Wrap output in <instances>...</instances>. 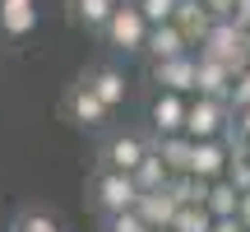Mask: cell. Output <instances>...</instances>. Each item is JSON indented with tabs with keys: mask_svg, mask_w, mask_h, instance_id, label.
Returning <instances> with one entry per match:
<instances>
[{
	"mask_svg": "<svg viewBox=\"0 0 250 232\" xmlns=\"http://www.w3.org/2000/svg\"><path fill=\"white\" fill-rule=\"evenodd\" d=\"M167 186L176 190L181 205H204V195H208V177H195V172H176Z\"/></svg>",
	"mask_w": 250,
	"mask_h": 232,
	"instance_id": "cell-22",
	"label": "cell"
},
{
	"mask_svg": "<svg viewBox=\"0 0 250 232\" xmlns=\"http://www.w3.org/2000/svg\"><path fill=\"white\" fill-rule=\"evenodd\" d=\"M241 153H246V158H250V139H241Z\"/></svg>",
	"mask_w": 250,
	"mask_h": 232,
	"instance_id": "cell-33",
	"label": "cell"
},
{
	"mask_svg": "<svg viewBox=\"0 0 250 232\" xmlns=\"http://www.w3.org/2000/svg\"><path fill=\"white\" fill-rule=\"evenodd\" d=\"M148 149H153V130H130V125H121V130H107V139H102V149H98V162L102 167L134 172Z\"/></svg>",
	"mask_w": 250,
	"mask_h": 232,
	"instance_id": "cell-3",
	"label": "cell"
},
{
	"mask_svg": "<svg viewBox=\"0 0 250 232\" xmlns=\"http://www.w3.org/2000/svg\"><path fill=\"white\" fill-rule=\"evenodd\" d=\"M88 205L93 214H121V209H134V200H139V186H134V172H121V167H93L88 172Z\"/></svg>",
	"mask_w": 250,
	"mask_h": 232,
	"instance_id": "cell-1",
	"label": "cell"
},
{
	"mask_svg": "<svg viewBox=\"0 0 250 232\" xmlns=\"http://www.w3.org/2000/svg\"><path fill=\"white\" fill-rule=\"evenodd\" d=\"M246 61H250V28H246Z\"/></svg>",
	"mask_w": 250,
	"mask_h": 232,
	"instance_id": "cell-32",
	"label": "cell"
},
{
	"mask_svg": "<svg viewBox=\"0 0 250 232\" xmlns=\"http://www.w3.org/2000/svg\"><path fill=\"white\" fill-rule=\"evenodd\" d=\"M116 5H121V0H65V19H70L79 33L98 37L102 28H107V19H111Z\"/></svg>",
	"mask_w": 250,
	"mask_h": 232,
	"instance_id": "cell-13",
	"label": "cell"
},
{
	"mask_svg": "<svg viewBox=\"0 0 250 232\" xmlns=\"http://www.w3.org/2000/svg\"><path fill=\"white\" fill-rule=\"evenodd\" d=\"M171 232H213V214L208 205H181L171 218Z\"/></svg>",
	"mask_w": 250,
	"mask_h": 232,
	"instance_id": "cell-21",
	"label": "cell"
},
{
	"mask_svg": "<svg viewBox=\"0 0 250 232\" xmlns=\"http://www.w3.org/2000/svg\"><path fill=\"white\" fill-rule=\"evenodd\" d=\"M236 218H241V228L250 232V190H246V195H241V205H236Z\"/></svg>",
	"mask_w": 250,
	"mask_h": 232,
	"instance_id": "cell-31",
	"label": "cell"
},
{
	"mask_svg": "<svg viewBox=\"0 0 250 232\" xmlns=\"http://www.w3.org/2000/svg\"><path fill=\"white\" fill-rule=\"evenodd\" d=\"M227 158H232V149L223 144V135L218 139H195V153H190V172L195 177H223L227 172Z\"/></svg>",
	"mask_w": 250,
	"mask_h": 232,
	"instance_id": "cell-14",
	"label": "cell"
},
{
	"mask_svg": "<svg viewBox=\"0 0 250 232\" xmlns=\"http://www.w3.org/2000/svg\"><path fill=\"white\" fill-rule=\"evenodd\" d=\"M232 125L241 130V139H250V107H232Z\"/></svg>",
	"mask_w": 250,
	"mask_h": 232,
	"instance_id": "cell-28",
	"label": "cell"
},
{
	"mask_svg": "<svg viewBox=\"0 0 250 232\" xmlns=\"http://www.w3.org/2000/svg\"><path fill=\"white\" fill-rule=\"evenodd\" d=\"M204 9L213 19H232V9H236V0H204Z\"/></svg>",
	"mask_w": 250,
	"mask_h": 232,
	"instance_id": "cell-27",
	"label": "cell"
},
{
	"mask_svg": "<svg viewBox=\"0 0 250 232\" xmlns=\"http://www.w3.org/2000/svg\"><path fill=\"white\" fill-rule=\"evenodd\" d=\"M186 107H190V93L158 89V93H153V102H148L153 135H176V130H186Z\"/></svg>",
	"mask_w": 250,
	"mask_h": 232,
	"instance_id": "cell-8",
	"label": "cell"
},
{
	"mask_svg": "<svg viewBox=\"0 0 250 232\" xmlns=\"http://www.w3.org/2000/svg\"><path fill=\"white\" fill-rule=\"evenodd\" d=\"M227 125H232V102L227 98L190 93V107H186V135L190 139H218Z\"/></svg>",
	"mask_w": 250,
	"mask_h": 232,
	"instance_id": "cell-5",
	"label": "cell"
},
{
	"mask_svg": "<svg viewBox=\"0 0 250 232\" xmlns=\"http://www.w3.org/2000/svg\"><path fill=\"white\" fill-rule=\"evenodd\" d=\"M171 23L186 33L190 46H199V42H204V33L213 28V14L204 9V0H176V14H171Z\"/></svg>",
	"mask_w": 250,
	"mask_h": 232,
	"instance_id": "cell-15",
	"label": "cell"
},
{
	"mask_svg": "<svg viewBox=\"0 0 250 232\" xmlns=\"http://www.w3.org/2000/svg\"><path fill=\"white\" fill-rule=\"evenodd\" d=\"M227 102H232V107H250V61L232 74V93H227Z\"/></svg>",
	"mask_w": 250,
	"mask_h": 232,
	"instance_id": "cell-26",
	"label": "cell"
},
{
	"mask_svg": "<svg viewBox=\"0 0 250 232\" xmlns=\"http://www.w3.org/2000/svg\"><path fill=\"white\" fill-rule=\"evenodd\" d=\"M98 37H102V46L116 51V56H144V42H148V19L139 14L134 0H121Z\"/></svg>",
	"mask_w": 250,
	"mask_h": 232,
	"instance_id": "cell-2",
	"label": "cell"
},
{
	"mask_svg": "<svg viewBox=\"0 0 250 232\" xmlns=\"http://www.w3.org/2000/svg\"><path fill=\"white\" fill-rule=\"evenodd\" d=\"M153 149L162 153V162L171 167V177H176V172H190V153H195V139H190L186 130H176V135H153Z\"/></svg>",
	"mask_w": 250,
	"mask_h": 232,
	"instance_id": "cell-16",
	"label": "cell"
},
{
	"mask_svg": "<svg viewBox=\"0 0 250 232\" xmlns=\"http://www.w3.org/2000/svg\"><path fill=\"white\" fill-rule=\"evenodd\" d=\"M232 23L241 28V33L250 28V0H236V9H232Z\"/></svg>",
	"mask_w": 250,
	"mask_h": 232,
	"instance_id": "cell-29",
	"label": "cell"
},
{
	"mask_svg": "<svg viewBox=\"0 0 250 232\" xmlns=\"http://www.w3.org/2000/svg\"><path fill=\"white\" fill-rule=\"evenodd\" d=\"M83 84H88L93 93H98L102 102H107L111 112H121L125 107V98H130V79H125V70L116 61H102V65H88V70L79 74Z\"/></svg>",
	"mask_w": 250,
	"mask_h": 232,
	"instance_id": "cell-7",
	"label": "cell"
},
{
	"mask_svg": "<svg viewBox=\"0 0 250 232\" xmlns=\"http://www.w3.org/2000/svg\"><path fill=\"white\" fill-rule=\"evenodd\" d=\"M148 79L158 84V89H171V93H195V51L171 56V61H153Z\"/></svg>",
	"mask_w": 250,
	"mask_h": 232,
	"instance_id": "cell-9",
	"label": "cell"
},
{
	"mask_svg": "<svg viewBox=\"0 0 250 232\" xmlns=\"http://www.w3.org/2000/svg\"><path fill=\"white\" fill-rule=\"evenodd\" d=\"M204 205H208V214H213V218H227V214H236V205H241V190H236L227 177H213V181H208Z\"/></svg>",
	"mask_w": 250,
	"mask_h": 232,
	"instance_id": "cell-18",
	"label": "cell"
},
{
	"mask_svg": "<svg viewBox=\"0 0 250 232\" xmlns=\"http://www.w3.org/2000/svg\"><path fill=\"white\" fill-rule=\"evenodd\" d=\"M61 116H65L70 125H79V130H107V121H111L116 112H111L107 102H102L98 93H93L88 84L79 79V84H70V89H65V98H61Z\"/></svg>",
	"mask_w": 250,
	"mask_h": 232,
	"instance_id": "cell-4",
	"label": "cell"
},
{
	"mask_svg": "<svg viewBox=\"0 0 250 232\" xmlns=\"http://www.w3.org/2000/svg\"><path fill=\"white\" fill-rule=\"evenodd\" d=\"M186 51H195V46L186 42V33H181L171 19L148 28V42H144V61H148V65L153 61H171V56H186Z\"/></svg>",
	"mask_w": 250,
	"mask_h": 232,
	"instance_id": "cell-11",
	"label": "cell"
},
{
	"mask_svg": "<svg viewBox=\"0 0 250 232\" xmlns=\"http://www.w3.org/2000/svg\"><path fill=\"white\" fill-rule=\"evenodd\" d=\"M102 232H153V228L139 218V209H121V214L102 218Z\"/></svg>",
	"mask_w": 250,
	"mask_h": 232,
	"instance_id": "cell-23",
	"label": "cell"
},
{
	"mask_svg": "<svg viewBox=\"0 0 250 232\" xmlns=\"http://www.w3.org/2000/svg\"><path fill=\"white\" fill-rule=\"evenodd\" d=\"M232 65H223L218 56H204L195 51V93H204V98H227L232 93Z\"/></svg>",
	"mask_w": 250,
	"mask_h": 232,
	"instance_id": "cell-10",
	"label": "cell"
},
{
	"mask_svg": "<svg viewBox=\"0 0 250 232\" xmlns=\"http://www.w3.org/2000/svg\"><path fill=\"white\" fill-rule=\"evenodd\" d=\"M167 181H171V167L162 162L158 149H148L139 158V167H134V186H139V190H158V186H167Z\"/></svg>",
	"mask_w": 250,
	"mask_h": 232,
	"instance_id": "cell-19",
	"label": "cell"
},
{
	"mask_svg": "<svg viewBox=\"0 0 250 232\" xmlns=\"http://www.w3.org/2000/svg\"><path fill=\"white\" fill-rule=\"evenodd\" d=\"M33 23H37L33 0H0V33L23 37V33H33Z\"/></svg>",
	"mask_w": 250,
	"mask_h": 232,
	"instance_id": "cell-17",
	"label": "cell"
},
{
	"mask_svg": "<svg viewBox=\"0 0 250 232\" xmlns=\"http://www.w3.org/2000/svg\"><path fill=\"white\" fill-rule=\"evenodd\" d=\"M134 5H139V14L148 19V28L153 23H167V19L176 14V0H134Z\"/></svg>",
	"mask_w": 250,
	"mask_h": 232,
	"instance_id": "cell-25",
	"label": "cell"
},
{
	"mask_svg": "<svg viewBox=\"0 0 250 232\" xmlns=\"http://www.w3.org/2000/svg\"><path fill=\"white\" fill-rule=\"evenodd\" d=\"M134 209H139V218H144L148 228H171L181 200H176V190H171V186H158V190H139Z\"/></svg>",
	"mask_w": 250,
	"mask_h": 232,
	"instance_id": "cell-12",
	"label": "cell"
},
{
	"mask_svg": "<svg viewBox=\"0 0 250 232\" xmlns=\"http://www.w3.org/2000/svg\"><path fill=\"white\" fill-rule=\"evenodd\" d=\"M223 177H227V181H232V186H236V190H241V195H246V190H250V158H246V153H241V149H232V158H227V172H223Z\"/></svg>",
	"mask_w": 250,
	"mask_h": 232,
	"instance_id": "cell-24",
	"label": "cell"
},
{
	"mask_svg": "<svg viewBox=\"0 0 250 232\" xmlns=\"http://www.w3.org/2000/svg\"><path fill=\"white\" fill-rule=\"evenodd\" d=\"M153 232H171V228H153Z\"/></svg>",
	"mask_w": 250,
	"mask_h": 232,
	"instance_id": "cell-34",
	"label": "cell"
},
{
	"mask_svg": "<svg viewBox=\"0 0 250 232\" xmlns=\"http://www.w3.org/2000/svg\"><path fill=\"white\" fill-rule=\"evenodd\" d=\"M195 51H204V56H218L223 65L241 70V65H246V33L232 23V19H213V28L204 33V42H199Z\"/></svg>",
	"mask_w": 250,
	"mask_h": 232,
	"instance_id": "cell-6",
	"label": "cell"
},
{
	"mask_svg": "<svg viewBox=\"0 0 250 232\" xmlns=\"http://www.w3.org/2000/svg\"><path fill=\"white\" fill-rule=\"evenodd\" d=\"M9 232H61V223H56L51 209L28 205V209H19V214H14V228H9Z\"/></svg>",
	"mask_w": 250,
	"mask_h": 232,
	"instance_id": "cell-20",
	"label": "cell"
},
{
	"mask_svg": "<svg viewBox=\"0 0 250 232\" xmlns=\"http://www.w3.org/2000/svg\"><path fill=\"white\" fill-rule=\"evenodd\" d=\"M213 232H246V228H241L236 214H227V218H213Z\"/></svg>",
	"mask_w": 250,
	"mask_h": 232,
	"instance_id": "cell-30",
	"label": "cell"
}]
</instances>
